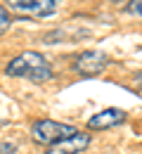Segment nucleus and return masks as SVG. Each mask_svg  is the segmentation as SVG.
Returning <instances> with one entry per match:
<instances>
[{
  "mask_svg": "<svg viewBox=\"0 0 142 154\" xmlns=\"http://www.w3.org/2000/svg\"><path fill=\"white\" fill-rule=\"evenodd\" d=\"M5 74L12 78H29L33 83H45L52 78V66L41 52L26 50L17 57H12L5 66Z\"/></svg>",
  "mask_w": 142,
  "mask_h": 154,
  "instance_id": "f257e3e1",
  "label": "nucleus"
},
{
  "mask_svg": "<svg viewBox=\"0 0 142 154\" xmlns=\"http://www.w3.org/2000/svg\"><path fill=\"white\" fill-rule=\"evenodd\" d=\"M78 131L74 128V126H69V123H57V121H52V119H38L33 126H31V137H33V142H38L41 147H52V145H57L62 140H66V137H71V135H76Z\"/></svg>",
  "mask_w": 142,
  "mask_h": 154,
  "instance_id": "f03ea898",
  "label": "nucleus"
},
{
  "mask_svg": "<svg viewBox=\"0 0 142 154\" xmlns=\"http://www.w3.org/2000/svg\"><path fill=\"white\" fill-rule=\"evenodd\" d=\"M5 7L19 17H50L57 12L59 0H5Z\"/></svg>",
  "mask_w": 142,
  "mask_h": 154,
  "instance_id": "7ed1b4c3",
  "label": "nucleus"
},
{
  "mask_svg": "<svg viewBox=\"0 0 142 154\" xmlns=\"http://www.w3.org/2000/svg\"><path fill=\"white\" fill-rule=\"evenodd\" d=\"M109 59L104 52H97V50H83L78 57L74 59V69L81 74V76L90 78V76H97L107 69Z\"/></svg>",
  "mask_w": 142,
  "mask_h": 154,
  "instance_id": "20e7f679",
  "label": "nucleus"
},
{
  "mask_svg": "<svg viewBox=\"0 0 142 154\" xmlns=\"http://www.w3.org/2000/svg\"><path fill=\"white\" fill-rule=\"evenodd\" d=\"M128 114L123 109H116V107H109V109H102L95 116L88 119V128L90 131H107V128H114V126H121L125 123Z\"/></svg>",
  "mask_w": 142,
  "mask_h": 154,
  "instance_id": "39448f33",
  "label": "nucleus"
},
{
  "mask_svg": "<svg viewBox=\"0 0 142 154\" xmlns=\"http://www.w3.org/2000/svg\"><path fill=\"white\" fill-rule=\"evenodd\" d=\"M88 145H90V135L78 131L76 135H71V137L62 140L57 145L47 147V154H78V152H83Z\"/></svg>",
  "mask_w": 142,
  "mask_h": 154,
  "instance_id": "423d86ee",
  "label": "nucleus"
},
{
  "mask_svg": "<svg viewBox=\"0 0 142 154\" xmlns=\"http://www.w3.org/2000/svg\"><path fill=\"white\" fill-rule=\"evenodd\" d=\"M10 24H12V17H10V10L0 2V33H5L7 29H10Z\"/></svg>",
  "mask_w": 142,
  "mask_h": 154,
  "instance_id": "0eeeda50",
  "label": "nucleus"
},
{
  "mask_svg": "<svg viewBox=\"0 0 142 154\" xmlns=\"http://www.w3.org/2000/svg\"><path fill=\"white\" fill-rule=\"evenodd\" d=\"M125 12L128 14H135V17H142V0H130L125 5Z\"/></svg>",
  "mask_w": 142,
  "mask_h": 154,
  "instance_id": "6e6552de",
  "label": "nucleus"
},
{
  "mask_svg": "<svg viewBox=\"0 0 142 154\" xmlns=\"http://www.w3.org/2000/svg\"><path fill=\"white\" fill-rule=\"evenodd\" d=\"M14 149H17V147H14L12 142H2V145H0V154H12Z\"/></svg>",
  "mask_w": 142,
  "mask_h": 154,
  "instance_id": "1a4fd4ad",
  "label": "nucleus"
}]
</instances>
